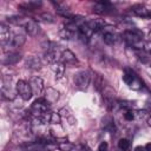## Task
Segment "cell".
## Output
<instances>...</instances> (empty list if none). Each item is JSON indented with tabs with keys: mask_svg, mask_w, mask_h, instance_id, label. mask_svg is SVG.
<instances>
[{
	"mask_svg": "<svg viewBox=\"0 0 151 151\" xmlns=\"http://www.w3.org/2000/svg\"><path fill=\"white\" fill-rule=\"evenodd\" d=\"M103 41L107 45H112L114 42V34L111 32H105L103 34Z\"/></svg>",
	"mask_w": 151,
	"mask_h": 151,
	"instance_id": "cell-20",
	"label": "cell"
},
{
	"mask_svg": "<svg viewBox=\"0 0 151 151\" xmlns=\"http://www.w3.org/2000/svg\"><path fill=\"white\" fill-rule=\"evenodd\" d=\"M15 90L18 92V94L24 99V100H29L33 96V91L31 85L25 81V80H19L15 85Z\"/></svg>",
	"mask_w": 151,
	"mask_h": 151,
	"instance_id": "cell-4",
	"label": "cell"
},
{
	"mask_svg": "<svg viewBox=\"0 0 151 151\" xmlns=\"http://www.w3.org/2000/svg\"><path fill=\"white\" fill-rule=\"evenodd\" d=\"M41 2L40 1H28V2H24V4H20L19 7L26 9V11H33L38 6H40Z\"/></svg>",
	"mask_w": 151,
	"mask_h": 151,
	"instance_id": "cell-18",
	"label": "cell"
},
{
	"mask_svg": "<svg viewBox=\"0 0 151 151\" xmlns=\"http://www.w3.org/2000/svg\"><path fill=\"white\" fill-rule=\"evenodd\" d=\"M110 11H112V7H111L110 2H107V1H98V2L93 6V12H96V13H98V14L109 13Z\"/></svg>",
	"mask_w": 151,
	"mask_h": 151,
	"instance_id": "cell-9",
	"label": "cell"
},
{
	"mask_svg": "<svg viewBox=\"0 0 151 151\" xmlns=\"http://www.w3.org/2000/svg\"><path fill=\"white\" fill-rule=\"evenodd\" d=\"M26 66L31 70H39L41 67V60L38 58V57H28L26 59Z\"/></svg>",
	"mask_w": 151,
	"mask_h": 151,
	"instance_id": "cell-11",
	"label": "cell"
},
{
	"mask_svg": "<svg viewBox=\"0 0 151 151\" xmlns=\"http://www.w3.org/2000/svg\"><path fill=\"white\" fill-rule=\"evenodd\" d=\"M59 35H60V38L61 39H65V40H70L72 37H73V32L71 31V29H68V28H61L60 31H59Z\"/></svg>",
	"mask_w": 151,
	"mask_h": 151,
	"instance_id": "cell-19",
	"label": "cell"
},
{
	"mask_svg": "<svg viewBox=\"0 0 151 151\" xmlns=\"http://www.w3.org/2000/svg\"><path fill=\"white\" fill-rule=\"evenodd\" d=\"M106 150H107V143L106 142L100 143V145L98 147V151H106Z\"/></svg>",
	"mask_w": 151,
	"mask_h": 151,
	"instance_id": "cell-26",
	"label": "cell"
},
{
	"mask_svg": "<svg viewBox=\"0 0 151 151\" xmlns=\"http://www.w3.org/2000/svg\"><path fill=\"white\" fill-rule=\"evenodd\" d=\"M8 21L12 22V24L22 26V27L25 28V31H26L29 35H37L38 32H39V26H38V24H37L34 20L29 19V18L12 17V18H8Z\"/></svg>",
	"mask_w": 151,
	"mask_h": 151,
	"instance_id": "cell-1",
	"label": "cell"
},
{
	"mask_svg": "<svg viewBox=\"0 0 151 151\" xmlns=\"http://www.w3.org/2000/svg\"><path fill=\"white\" fill-rule=\"evenodd\" d=\"M147 125H149V126H151V117H149V118H147Z\"/></svg>",
	"mask_w": 151,
	"mask_h": 151,
	"instance_id": "cell-29",
	"label": "cell"
},
{
	"mask_svg": "<svg viewBox=\"0 0 151 151\" xmlns=\"http://www.w3.org/2000/svg\"><path fill=\"white\" fill-rule=\"evenodd\" d=\"M11 38H12V33H11L9 28L2 22L0 25V41H1V45L5 46L6 44H8Z\"/></svg>",
	"mask_w": 151,
	"mask_h": 151,
	"instance_id": "cell-8",
	"label": "cell"
},
{
	"mask_svg": "<svg viewBox=\"0 0 151 151\" xmlns=\"http://www.w3.org/2000/svg\"><path fill=\"white\" fill-rule=\"evenodd\" d=\"M48 110H50V104L45 98H38L37 100L33 101L31 107V112L33 113L34 117H41L45 113L50 112Z\"/></svg>",
	"mask_w": 151,
	"mask_h": 151,
	"instance_id": "cell-3",
	"label": "cell"
},
{
	"mask_svg": "<svg viewBox=\"0 0 151 151\" xmlns=\"http://www.w3.org/2000/svg\"><path fill=\"white\" fill-rule=\"evenodd\" d=\"M133 13H136L138 17H142V18H150L151 17V11L147 9L144 5H134L132 8Z\"/></svg>",
	"mask_w": 151,
	"mask_h": 151,
	"instance_id": "cell-10",
	"label": "cell"
},
{
	"mask_svg": "<svg viewBox=\"0 0 151 151\" xmlns=\"http://www.w3.org/2000/svg\"><path fill=\"white\" fill-rule=\"evenodd\" d=\"M144 149H145V151H151V143H147Z\"/></svg>",
	"mask_w": 151,
	"mask_h": 151,
	"instance_id": "cell-27",
	"label": "cell"
},
{
	"mask_svg": "<svg viewBox=\"0 0 151 151\" xmlns=\"http://www.w3.org/2000/svg\"><path fill=\"white\" fill-rule=\"evenodd\" d=\"M41 18H42V20L46 21V22H54V17L51 15L50 13H44V14H41Z\"/></svg>",
	"mask_w": 151,
	"mask_h": 151,
	"instance_id": "cell-24",
	"label": "cell"
},
{
	"mask_svg": "<svg viewBox=\"0 0 151 151\" xmlns=\"http://www.w3.org/2000/svg\"><path fill=\"white\" fill-rule=\"evenodd\" d=\"M125 41L130 45L133 46L136 48H143V42H142V38H143V32H140L139 29H129L125 31L123 34Z\"/></svg>",
	"mask_w": 151,
	"mask_h": 151,
	"instance_id": "cell-2",
	"label": "cell"
},
{
	"mask_svg": "<svg viewBox=\"0 0 151 151\" xmlns=\"http://www.w3.org/2000/svg\"><path fill=\"white\" fill-rule=\"evenodd\" d=\"M145 149L143 147V146H136V149H134V151H144Z\"/></svg>",
	"mask_w": 151,
	"mask_h": 151,
	"instance_id": "cell-28",
	"label": "cell"
},
{
	"mask_svg": "<svg viewBox=\"0 0 151 151\" xmlns=\"http://www.w3.org/2000/svg\"><path fill=\"white\" fill-rule=\"evenodd\" d=\"M118 147L120 150H123V151H127L129 147H130V142L127 139H125V138H122L118 142Z\"/></svg>",
	"mask_w": 151,
	"mask_h": 151,
	"instance_id": "cell-22",
	"label": "cell"
},
{
	"mask_svg": "<svg viewBox=\"0 0 151 151\" xmlns=\"http://www.w3.org/2000/svg\"><path fill=\"white\" fill-rule=\"evenodd\" d=\"M29 85L32 87L33 94H41V92L44 91V81L40 77H33L29 80Z\"/></svg>",
	"mask_w": 151,
	"mask_h": 151,
	"instance_id": "cell-6",
	"label": "cell"
},
{
	"mask_svg": "<svg viewBox=\"0 0 151 151\" xmlns=\"http://www.w3.org/2000/svg\"><path fill=\"white\" fill-rule=\"evenodd\" d=\"M45 59L47 60V63L50 64H55L58 60H59V55L57 53V51L54 50H50L45 53Z\"/></svg>",
	"mask_w": 151,
	"mask_h": 151,
	"instance_id": "cell-17",
	"label": "cell"
},
{
	"mask_svg": "<svg viewBox=\"0 0 151 151\" xmlns=\"http://www.w3.org/2000/svg\"><path fill=\"white\" fill-rule=\"evenodd\" d=\"M91 74L88 71H81L74 76V85L79 88H86L90 85Z\"/></svg>",
	"mask_w": 151,
	"mask_h": 151,
	"instance_id": "cell-5",
	"label": "cell"
},
{
	"mask_svg": "<svg viewBox=\"0 0 151 151\" xmlns=\"http://www.w3.org/2000/svg\"><path fill=\"white\" fill-rule=\"evenodd\" d=\"M124 118H125L126 120H132V119L134 118V114L132 113V111H127V112L124 113Z\"/></svg>",
	"mask_w": 151,
	"mask_h": 151,
	"instance_id": "cell-25",
	"label": "cell"
},
{
	"mask_svg": "<svg viewBox=\"0 0 151 151\" xmlns=\"http://www.w3.org/2000/svg\"><path fill=\"white\" fill-rule=\"evenodd\" d=\"M52 68L54 71V74H55V78L57 79H60L64 76V72H65V65H64V63H55V64H53Z\"/></svg>",
	"mask_w": 151,
	"mask_h": 151,
	"instance_id": "cell-16",
	"label": "cell"
},
{
	"mask_svg": "<svg viewBox=\"0 0 151 151\" xmlns=\"http://www.w3.org/2000/svg\"><path fill=\"white\" fill-rule=\"evenodd\" d=\"M47 151H52V150H47Z\"/></svg>",
	"mask_w": 151,
	"mask_h": 151,
	"instance_id": "cell-31",
	"label": "cell"
},
{
	"mask_svg": "<svg viewBox=\"0 0 151 151\" xmlns=\"http://www.w3.org/2000/svg\"><path fill=\"white\" fill-rule=\"evenodd\" d=\"M25 41H26V37H25L24 34H21V33H19V34H13L12 38H11V40H9V42L6 44L5 46H11V47H13V48H17V47L22 46V45L25 44ZM5 46H4V47H5Z\"/></svg>",
	"mask_w": 151,
	"mask_h": 151,
	"instance_id": "cell-7",
	"label": "cell"
},
{
	"mask_svg": "<svg viewBox=\"0 0 151 151\" xmlns=\"http://www.w3.org/2000/svg\"><path fill=\"white\" fill-rule=\"evenodd\" d=\"M149 38H150V40H151V31L149 32Z\"/></svg>",
	"mask_w": 151,
	"mask_h": 151,
	"instance_id": "cell-30",
	"label": "cell"
},
{
	"mask_svg": "<svg viewBox=\"0 0 151 151\" xmlns=\"http://www.w3.org/2000/svg\"><path fill=\"white\" fill-rule=\"evenodd\" d=\"M61 60H63V63H66V64H76V63H78L76 55L70 50H66V51H64L61 53Z\"/></svg>",
	"mask_w": 151,
	"mask_h": 151,
	"instance_id": "cell-15",
	"label": "cell"
},
{
	"mask_svg": "<svg viewBox=\"0 0 151 151\" xmlns=\"http://www.w3.org/2000/svg\"><path fill=\"white\" fill-rule=\"evenodd\" d=\"M134 78H136V76L131 72V73H125L124 76H123V80H124V83L125 84H127L129 86L132 84V81L134 80Z\"/></svg>",
	"mask_w": 151,
	"mask_h": 151,
	"instance_id": "cell-23",
	"label": "cell"
},
{
	"mask_svg": "<svg viewBox=\"0 0 151 151\" xmlns=\"http://www.w3.org/2000/svg\"><path fill=\"white\" fill-rule=\"evenodd\" d=\"M59 149L61 150V151H76V149H74V145L73 144H71V143H68V142H64V143H59Z\"/></svg>",
	"mask_w": 151,
	"mask_h": 151,
	"instance_id": "cell-21",
	"label": "cell"
},
{
	"mask_svg": "<svg viewBox=\"0 0 151 151\" xmlns=\"http://www.w3.org/2000/svg\"><path fill=\"white\" fill-rule=\"evenodd\" d=\"M59 98V92L52 87H48L47 91H46V96H45V99L47 100L48 104H53L58 100Z\"/></svg>",
	"mask_w": 151,
	"mask_h": 151,
	"instance_id": "cell-12",
	"label": "cell"
},
{
	"mask_svg": "<svg viewBox=\"0 0 151 151\" xmlns=\"http://www.w3.org/2000/svg\"><path fill=\"white\" fill-rule=\"evenodd\" d=\"M87 25H88V27H90L93 32H97V31H100L101 28H104L105 21L101 20V19H92V20L87 21Z\"/></svg>",
	"mask_w": 151,
	"mask_h": 151,
	"instance_id": "cell-13",
	"label": "cell"
},
{
	"mask_svg": "<svg viewBox=\"0 0 151 151\" xmlns=\"http://www.w3.org/2000/svg\"><path fill=\"white\" fill-rule=\"evenodd\" d=\"M20 59H21V55L19 53L13 52V53H9L7 57H5L2 59V64L4 65H13V64H17Z\"/></svg>",
	"mask_w": 151,
	"mask_h": 151,
	"instance_id": "cell-14",
	"label": "cell"
}]
</instances>
